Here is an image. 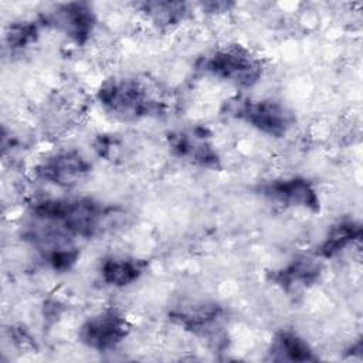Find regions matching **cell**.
<instances>
[{
    "label": "cell",
    "mask_w": 363,
    "mask_h": 363,
    "mask_svg": "<svg viewBox=\"0 0 363 363\" xmlns=\"http://www.w3.org/2000/svg\"><path fill=\"white\" fill-rule=\"evenodd\" d=\"M362 227L354 221H340L333 225L323 242L318 248V254L323 258H332L345 251L354 241L360 240Z\"/></svg>",
    "instance_id": "obj_13"
},
{
    "label": "cell",
    "mask_w": 363,
    "mask_h": 363,
    "mask_svg": "<svg viewBox=\"0 0 363 363\" xmlns=\"http://www.w3.org/2000/svg\"><path fill=\"white\" fill-rule=\"evenodd\" d=\"M143 11L153 23L159 26H173L184 20L187 9L184 3L179 1H145L139 4Z\"/></svg>",
    "instance_id": "obj_15"
},
{
    "label": "cell",
    "mask_w": 363,
    "mask_h": 363,
    "mask_svg": "<svg viewBox=\"0 0 363 363\" xmlns=\"http://www.w3.org/2000/svg\"><path fill=\"white\" fill-rule=\"evenodd\" d=\"M203 69L238 86L254 85L261 74V61L241 45H227L204 57Z\"/></svg>",
    "instance_id": "obj_3"
},
{
    "label": "cell",
    "mask_w": 363,
    "mask_h": 363,
    "mask_svg": "<svg viewBox=\"0 0 363 363\" xmlns=\"http://www.w3.org/2000/svg\"><path fill=\"white\" fill-rule=\"evenodd\" d=\"M33 216L69 237L89 238L102 228L106 210L92 199H65L38 203L33 208Z\"/></svg>",
    "instance_id": "obj_2"
},
{
    "label": "cell",
    "mask_w": 363,
    "mask_h": 363,
    "mask_svg": "<svg viewBox=\"0 0 363 363\" xmlns=\"http://www.w3.org/2000/svg\"><path fill=\"white\" fill-rule=\"evenodd\" d=\"M128 319L116 311H105L88 318L79 328V340L98 352H106L121 345L129 335Z\"/></svg>",
    "instance_id": "obj_5"
},
{
    "label": "cell",
    "mask_w": 363,
    "mask_h": 363,
    "mask_svg": "<svg viewBox=\"0 0 363 363\" xmlns=\"http://www.w3.org/2000/svg\"><path fill=\"white\" fill-rule=\"evenodd\" d=\"M91 166L77 150H64L48 156L35 167V176L47 183L68 187L82 180Z\"/></svg>",
    "instance_id": "obj_7"
},
{
    "label": "cell",
    "mask_w": 363,
    "mask_h": 363,
    "mask_svg": "<svg viewBox=\"0 0 363 363\" xmlns=\"http://www.w3.org/2000/svg\"><path fill=\"white\" fill-rule=\"evenodd\" d=\"M320 274V267L309 258L294 259L285 268L272 274V281L284 289H292L296 286H306L313 284Z\"/></svg>",
    "instance_id": "obj_12"
},
{
    "label": "cell",
    "mask_w": 363,
    "mask_h": 363,
    "mask_svg": "<svg viewBox=\"0 0 363 363\" xmlns=\"http://www.w3.org/2000/svg\"><path fill=\"white\" fill-rule=\"evenodd\" d=\"M262 194L282 206L319 210V197L311 182L302 177L272 180L262 186Z\"/></svg>",
    "instance_id": "obj_8"
},
{
    "label": "cell",
    "mask_w": 363,
    "mask_h": 363,
    "mask_svg": "<svg viewBox=\"0 0 363 363\" xmlns=\"http://www.w3.org/2000/svg\"><path fill=\"white\" fill-rule=\"evenodd\" d=\"M169 143L173 153L179 157L203 167L214 169L218 164V155L208 140L207 130L203 128L177 132L169 138Z\"/></svg>",
    "instance_id": "obj_9"
},
{
    "label": "cell",
    "mask_w": 363,
    "mask_h": 363,
    "mask_svg": "<svg viewBox=\"0 0 363 363\" xmlns=\"http://www.w3.org/2000/svg\"><path fill=\"white\" fill-rule=\"evenodd\" d=\"M44 24L51 26L78 45L85 44L95 27V16L91 7L85 3H67L61 4L43 18Z\"/></svg>",
    "instance_id": "obj_6"
},
{
    "label": "cell",
    "mask_w": 363,
    "mask_h": 363,
    "mask_svg": "<svg viewBox=\"0 0 363 363\" xmlns=\"http://www.w3.org/2000/svg\"><path fill=\"white\" fill-rule=\"evenodd\" d=\"M37 35V26L33 23H14L6 33V43L11 50L27 47Z\"/></svg>",
    "instance_id": "obj_16"
},
{
    "label": "cell",
    "mask_w": 363,
    "mask_h": 363,
    "mask_svg": "<svg viewBox=\"0 0 363 363\" xmlns=\"http://www.w3.org/2000/svg\"><path fill=\"white\" fill-rule=\"evenodd\" d=\"M233 113L240 121L274 138L286 135L295 122L294 113L285 105L272 99L238 101Z\"/></svg>",
    "instance_id": "obj_4"
},
{
    "label": "cell",
    "mask_w": 363,
    "mask_h": 363,
    "mask_svg": "<svg viewBox=\"0 0 363 363\" xmlns=\"http://www.w3.org/2000/svg\"><path fill=\"white\" fill-rule=\"evenodd\" d=\"M98 98L109 112L122 118L157 116L166 109L159 91L139 78L108 79L101 85Z\"/></svg>",
    "instance_id": "obj_1"
},
{
    "label": "cell",
    "mask_w": 363,
    "mask_h": 363,
    "mask_svg": "<svg viewBox=\"0 0 363 363\" xmlns=\"http://www.w3.org/2000/svg\"><path fill=\"white\" fill-rule=\"evenodd\" d=\"M220 316H221V312L214 305L193 308V311L191 309L180 311L173 315V318H176L182 326L187 328L189 330L201 332V333H207L213 330V326L217 325Z\"/></svg>",
    "instance_id": "obj_14"
},
{
    "label": "cell",
    "mask_w": 363,
    "mask_h": 363,
    "mask_svg": "<svg viewBox=\"0 0 363 363\" xmlns=\"http://www.w3.org/2000/svg\"><path fill=\"white\" fill-rule=\"evenodd\" d=\"M269 359L274 362H311L316 360L312 349L301 336L291 330L277 333L268 350Z\"/></svg>",
    "instance_id": "obj_10"
},
{
    "label": "cell",
    "mask_w": 363,
    "mask_h": 363,
    "mask_svg": "<svg viewBox=\"0 0 363 363\" xmlns=\"http://www.w3.org/2000/svg\"><path fill=\"white\" fill-rule=\"evenodd\" d=\"M146 262L136 258L109 257L101 264L102 281L112 286H128L145 272Z\"/></svg>",
    "instance_id": "obj_11"
}]
</instances>
